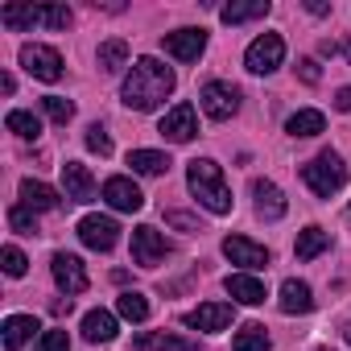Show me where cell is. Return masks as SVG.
I'll list each match as a JSON object with an SVG mask.
<instances>
[{"instance_id":"obj_23","label":"cell","mask_w":351,"mask_h":351,"mask_svg":"<svg viewBox=\"0 0 351 351\" xmlns=\"http://www.w3.org/2000/svg\"><path fill=\"white\" fill-rule=\"evenodd\" d=\"M326 248H330V232H322L318 223H310V228L298 232V244H293L298 261H314V256H322Z\"/></svg>"},{"instance_id":"obj_40","label":"cell","mask_w":351,"mask_h":351,"mask_svg":"<svg viewBox=\"0 0 351 351\" xmlns=\"http://www.w3.org/2000/svg\"><path fill=\"white\" fill-rule=\"evenodd\" d=\"M165 219H169V223H178V228H195V219H191V215H182V211H169Z\"/></svg>"},{"instance_id":"obj_5","label":"cell","mask_w":351,"mask_h":351,"mask_svg":"<svg viewBox=\"0 0 351 351\" xmlns=\"http://www.w3.org/2000/svg\"><path fill=\"white\" fill-rule=\"evenodd\" d=\"M281 62H285V42H281V34H261V38L244 50V66H248L252 75H273Z\"/></svg>"},{"instance_id":"obj_36","label":"cell","mask_w":351,"mask_h":351,"mask_svg":"<svg viewBox=\"0 0 351 351\" xmlns=\"http://www.w3.org/2000/svg\"><path fill=\"white\" fill-rule=\"evenodd\" d=\"M9 223H13V232L34 236V232H38V211H29V207H13V211H9Z\"/></svg>"},{"instance_id":"obj_3","label":"cell","mask_w":351,"mask_h":351,"mask_svg":"<svg viewBox=\"0 0 351 351\" xmlns=\"http://www.w3.org/2000/svg\"><path fill=\"white\" fill-rule=\"evenodd\" d=\"M302 182L318 195V199H330V195H339L343 186H347V165H343V157L339 153H318V157H310L306 165H302Z\"/></svg>"},{"instance_id":"obj_10","label":"cell","mask_w":351,"mask_h":351,"mask_svg":"<svg viewBox=\"0 0 351 351\" xmlns=\"http://www.w3.org/2000/svg\"><path fill=\"white\" fill-rule=\"evenodd\" d=\"M50 273H54V285H58L66 298H75V293H83V289H87V269H83V261H79V256H71V252H54Z\"/></svg>"},{"instance_id":"obj_17","label":"cell","mask_w":351,"mask_h":351,"mask_svg":"<svg viewBox=\"0 0 351 351\" xmlns=\"http://www.w3.org/2000/svg\"><path fill=\"white\" fill-rule=\"evenodd\" d=\"M223 289L232 293V302H240V306H261L269 293H265V281L261 277H252V273H232L228 281H223Z\"/></svg>"},{"instance_id":"obj_31","label":"cell","mask_w":351,"mask_h":351,"mask_svg":"<svg viewBox=\"0 0 351 351\" xmlns=\"http://www.w3.org/2000/svg\"><path fill=\"white\" fill-rule=\"evenodd\" d=\"M116 310H120V318H128V322H145V318H149V298L136 293V289H128V293L116 298Z\"/></svg>"},{"instance_id":"obj_33","label":"cell","mask_w":351,"mask_h":351,"mask_svg":"<svg viewBox=\"0 0 351 351\" xmlns=\"http://www.w3.org/2000/svg\"><path fill=\"white\" fill-rule=\"evenodd\" d=\"M42 112H46L54 124H71L75 104H71V99H62V95H46V99H42Z\"/></svg>"},{"instance_id":"obj_18","label":"cell","mask_w":351,"mask_h":351,"mask_svg":"<svg viewBox=\"0 0 351 351\" xmlns=\"http://www.w3.org/2000/svg\"><path fill=\"white\" fill-rule=\"evenodd\" d=\"M277 306H281V314H310V310H314V289H310L306 281L289 277V281H281Z\"/></svg>"},{"instance_id":"obj_26","label":"cell","mask_w":351,"mask_h":351,"mask_svg":"<svg viewBox=\"0 0 351 351\" xmlns=\"http://www.w3.org/2000/svg\"><path fill=\"white\" fill-rule=\"evenodd\" d=\"M322 128H326V116L314 112V108H302V112H293V116L285 120V132H289V136H318Z\"/></svg>"},{"instance_id":"obj_25","label":"cell","mask_w":351,"mask_h":351,"mask_svg":"<svg viewBox=\"0 0 351 351\" xmlns=\"http://www.w3.org/2000/svg\"><path fill=\"white\" fill-rule=\"evenodd\" d=\"M128 165H132L136 173H145V178H157V173H165L173 161H169L165 153H157V149H132V153H128Z\"/></svg>"},{"instance_id":"obj_20","label":"cell","mask_w":351,"mask_h":351,"mask_svg":"<svg viewBox=\"0 0 351 351\" xmlns=\"http://www.w3.org/2000/svg\"><path fill=\"white\" fill-rule=\"evenodd\" d=\"M34 330H42L34 314H9V318H5V326H0V339H5V347H9V351H21V347L34 339Z\"/></svg>"},{"instance_id":"obj_14","label":"cell","mask_w":351,"mask_h":351,"mask_svg":"<svg viewBox=\"0 0 351 351\" xmlns=\"http://www.w3.org/2000/svg\"><path fill=\"white\" fill-rule=\"evenodd\" d=\"M104 199H108V207H112V211H141V207H145L141 186H136L132 178H120V173L104 182Z\"/></svg>"},{"instance_id":"obj_39","label":"cell","mask_w":351,"mask_h":351,"mask_svg":"<svg viewBox=\"0 0 351 351\" xmlns=\"http://www.w3.org/2000/svg\"><path fill=\"white\" fill-rule=\"evenodd\" d=\"M335 108H339V112H351V87H339V91H335Z\"/></svg>"},{"instance_id":"obj_22","label":"cell","mask_w":351,"mask_h":351,"mask_svg":"<svg viewBox=\"0 0 351 351\" xmlns=\"http://www.w3.org/2000/svg\"><path fill=\"white\" fill-rule=\"evenodd\" d=\"M83 339L87 343H112L116 339V314L112 310H87L83 314Z\"/></svg>"},{"instance_id":"obj_24","label":"cell","mask_w":351,"mask_h":351,"mask_svg":"<svg viewBox=\"0 0 351 351\" xmlns=\"http://www.w3.org/2000/svg\"><path fill=\"white\" fill-rule=\"evenodd\" d=\"M269 0H248V5H223L219 9V21L223 25H244V21H256V17H269Z\"/></svg>"},{"instance_id":"obj_1","label":"cell","mask_w":351,"mask_h":351,"mask_svg":"<svg viewBox=\"0 0 351 351\" xmlns=\"http://www.w3.org/2000/svg\"><path fill=\"white\" fill-rule=\"evenodd\" d=\"M173 87H178V79H173V71L161 62V58H136L124 75V87H120V99L132 108V112H157Z\"/></svg>"},{"instance_id":"obj_2","label":"cell","mask_w":351,"mask_h":351,"mask_svg":"<svg viewBox=\"0 0 351 351\" xmlns=\"http://www.w3.org/2000/svg\"><path fill=\"white\" fill-rule=\"evenodd\" d=\"M186 186L191 195L211 211V215H228L232 211V191L223 182V165L211 161V157H195L191 169H186Z\"/></svg>"},{"instance_id":"obj_32","label":"cell","mask_w":351,"mask_h":351,"mask_svg":"<svg viewBox=\"0 0 351 351\" xmlns=\"http://www.w3.org/2000/svg\"><path fill=\"white\" fill-rule=\"evenodd\" d=\"M38 25H46V29H66V25H71V9H66V5H38Z\"/></svg>"},{"instance_id":"obj_28","label":"cell","mask_w":351,"mask_h":351,"mask_svg":"<svg viewBox=\"0 0 351 351\" xmlns=\"http://www.w3.org/2000/svg\"><path fill=\"white\" fill-rule=\"evenodd\" d=\"M95 62H99L104 75H116L120 66H128V46H124L120 38H112V42H104V46L95 50Z\"/></svg>"},{"instance_id":"obj_35","label":"cell","mask_w":351,"mask_h":351,"mask_svg":"<svg viewBox=\"0 0 351 351\" xmlns=\"http://www.w3.org/2000/svg\"><path fill=\"white\" fill-rule=\"evenodd\" d=\"M34 351H71V339H66V330H42L38 335V343H34Z\"/></svg>"},{"instance_id":"obj_8","label":"cell","mask_w":351,"mask_h":351,"mask_svg":"<svg viewBox=\"0 0 351 351\" xmlns=\"http://www.w3.org/2000/svg\"><path fill=\"white\" fill-rule=\"evenodd\" d=\"M79 240L91 248V252H112L116 240H120V223L112 215H83L79 219Z\"/></svg>"},{"instance_id":"obj_15","label":"cell","mask_w":351,"mask_h":351,"mask_svg":"<svg viewBox=\"0 0 351 351\" xmlns=\"http://www.w3.org/2000/svg\"><path fill=\"white\" fill-rule=\"evenodd\" d=\"M252 199H256V215H261L265 223H273V219H281V215L289 211V203H285L281 186H277V182H269V178H256V182H252Z\"/></svg>"},{"instance_id":"obj_38","label":"cell","mask_w":351,"mask_h":351,"mask_svg":"<svg viewBox=\"0 0 351 351\" xmlns=\"http://www.w3.org/2000/svg\"><path fill=\"white\" fill-rule=\"evenodd\" d=\"M298 75H302L306 83H318V79H322V75H318V62H314V58H302V62H298Z\"/></svg>"},{"instance_id":"obj_34","label":"cell","mask_w":351,"mask_h":351,"mask_svg":"<svg viewBox=\"0 0 351 351\" xmlns=\"http://www.w3.org/2000/svg\"><path fill=\"white\" fill-rule=\"evenodd\" d=\"M0 261H5V273H9V277H25V269H29V261H25V252H21L17 244H5Z\"/></svg>"},{"instance_id":"obj_21","label":"cell","mask_w":351,"mask_h":351,"mask_svg":"<svg viewBox=\"0 0 351 351\" xmlns=\"http://www.w3.org/2000/svg\"><path fill=\"white\" fill-rule=\"evenodd\" d=\"M58 199H62V195H58L54 186L38 182V178H25V182H21V207H29V211H54Z\"/></svg>"},{"instance_id":"obj_19","label":"cell","mask_w":351,"mask_h":351,"mask_svg":"<svg viewBox=\"0 0 351 351\" xmlns=\"http://www.w3.org/2000/svg\"><path fill=\"white\" fill-rule=\"evenodd\" d=\"M132 347L136 351H203L199 343H191L182 335H165V330H145L132 339Z\"/></svg>"},{"instance_id":"obj_41","label":"cell","mask_w":351,"mask_h":351,"mask_svg":"<svg viewBox=\"0 0 351 351\" xmlns=\"http://www.w3.org/2000/svg\"><path fill=\"white\" fill-rule=\"evenodd\" d=\"M343 54H347V62H351V38H347V42H343Z\"/></svg>"},{"instance_id":"obj_6","label":"cell","mask_w":351,"mask_h":351,"mask_svg":"<svg viewBox=\"0 0 351 351\" xmlns=\"http://www.w3.org/2000/svg\"><path fill=\"white\" fill-rule=\"evenodd\" d=\"M21 66L42 79V83H58L62 79V54L54 46H42V42H25L21 46Z\"/></svg>"},{"instance_id":"obj_30","label":"cell","mask_w":351,"mask_h":351,"mask_svg":"<svg viewBox=\"0 0 351 351\" xmlns=\"http://www.w3.org/2000/svg\"><path fill=\"white\" fill-rule=\"evenodd\" d=\"M5 29H34L38 25V5H5L0 9Z\"/></svg>"},{"instance_id":"obj_27","label":"cell","mask_w":351,"mask_h":351,"mask_svg":"<svg viewBox=\"0 0 351 351\" xmlns=\"http://www.w3.org/2000/svg\"><path fill=\"white\" fill-rule=\"evenodd\" d=\"M269 347H273V339H269V330H265L261 322L240 326L236 339H232V351H269Z\"/></svg>"},{"instance_id":"obj_11","label":"cell","mask_w":351,"mask_h":351,"mask_svg":"<svg viewBox=\"0 0 351 351\" xmlns=\"http://www.w3.org/2000/svg\"><path fill=\"white\" fill-rule=\"evenodd\" d=\"M232 318H236V310H232L228 302H203L199 310H191V314H182V326H191V330H207V335H215V330H228V326H232Z\"/></svg>"},{"instance_id":"obj_42","label":"cell","mask_w":351,"mask_h":351,"mask_svg":"<svg viewBox=\"0 0 351 351\" xmlns=\"http://www.w3.org/2000/svg\"><path fill=\"white\" fill-rule=\"evenodd\" d=\"M343 335H347V343H351V322H347V330H343Z\"/></svg>"},{"instance_id":"obj_7","label":"cell","mask_w":351,"mask_h":351,"mask_svg":"<svg viewBox=\"0 0 351 351\" xmlns=\"http://www.w3.org/2000/svg\"><path fill=\"white\" fill-rule=\"evenodd\" d=\"M165 141H173V145H186V141H195L199 136V112H195V104H173L165 116H161V128H157Z\"/></svg>"},{"instance_id":"obj_13","label":"cell","mask_w":351,"mask_h":351,"mask_svg":"<svg viewBox=\"0 0 351 351\" xmlns=\"http://www.w3.org/2000/svg\"><path fill=\"white\" fill-rule=\"evenodd\" d=\"M161 46H165L169 58H178V62H199L203 50H207V34L203 29H173V34H165Z\"/></svg>"},{"instance_id":"obj_37","label":"cell","mask_w":351,"mask_h":351,"mask_svg":"<svg viewBox=\"0 0 351 351\" xmlns=\"http://www.w3.org/2000/svg\"><path fill=\"white\" fill-rule=\"evenodd\" d=\"M87 149H91V153H99V157H108V153H112V136H108V128H104V124H91V128H87Z\"/></svg>"},{"instance_id":"obj_16","label":"cell","mask_w":351,"mask_h":351,"mask_svg":"<svg viewBox=\"0 0 351 351\" xmlns=\"http://www.w3.org/2000/svg\"><path fill=\"white\" fill-rule=\"evenodd\" d=\"M62 191L71 203H91L95 199V178H91V169L79 165V161H66L62 165Z\"/></svg>"},{"instance_id":"obj_9","label":"cell","mask_w":351,"mask_h":351,"mask_svg":"<svg viewBox=\"0 0 351 351\" xmlns=\"http://www.w3.org/2000/svg\"><path fill=\"white\" fill-rule=\"evenodd\" d=\"M165 256H169V240H165L157 228L141 223V228L132 232V261H136L141 269H153V265H161Z\"/></svg>"},{"instance_id":"obj_12","label":"cell","mask_w":351,"mask_h":351,"mask_svg":"<svg viewBox=\"0 0 351 351\" xmlns=\"http://www.w3.org/2000/svg\"><path fill=\"white\" fill-rule=\"evenodd\" d=\"M223 256H228L232 265H240L244 273L269 265V248L256 244V240H248V236H228V240H223Z\"/></svg>"},{"instance_id":"obj_4","label":"cell","mask_w":351,"mask_h":351,"mask_svg":"<svg viewBox=\"0 0 351 351\" xmlns=\"http://www.w3.org/2000/svg\"><path fill=\"white\" fill-rule=\"evenodd\" d=\"M199 108H203V116H211V120L223 124V120H232L240 112V87L236 83H223V79H211L199 91Z\"/></svg>"},{"instance_id":"obj_29","label":"cell","mask_w":351,"mask_h":351,"mask_svg":"<svg viewBox=\"0 0 351 351\" xmlns=\"http://www.w3.org/2000/svg\"><path fill=\"white\" fill-rule=\"evenodd\" d=\"M5 128H9V132H17L21 141H38V136H42V120H38L34 112H21V108L5 116Z\"/></svg>"}]
</instances>
